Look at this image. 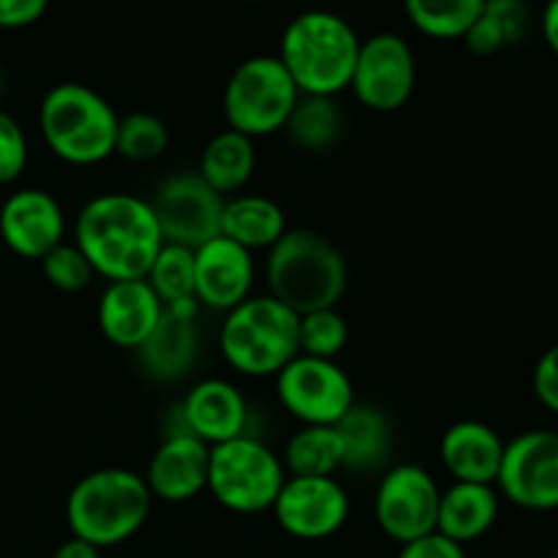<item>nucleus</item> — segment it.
<instances>
[{"label":"nucleus","instance_id":"1","mask_svg":"<svg viewBox=\"0 0 558 558\" xmlns=\"http://www.w3.org/2000/svg\"><path fill=\"white\" fill-rule=\"evenodd\" d=\"M74 243L104 281L145 278L161 251L150 202L125 191H107L82 205L74 221Z\"/></svg>","mask_w":558,"mask_h":558},{"label":"nucleus","instance_id":"2","mask_svg":"<svg viewBox=\"0 0 558 558\" xmlns=\"http://www.w3.org/2000/svg\"><path fill=\"white\" fill-rule=\"evenodd\" d=\"M265 283L267 294L298 316L338 308L349 287L347 256L319 229L289 227L267 251Z\"/></svg>","mask_w":558,"mask_h":558},{"label":"nucleus","instance_id":"3","mask_svg":"<svg viewBox=\"0 0 558 558\" xmlns=\"http://www.w3.org/2000/svg\"><path fill=\"white\" fill-rule=\"evenodd\" d=\"M360 41L349 20L327 9H308L281 33L278 60L303 96L338 98L349 90Z\"/></svg>","mask_w":558,"mask_h":558},{"label":"nucleus","instance_id":"4","mask_svg":"<svg viewBox=\"0 0 558 558\" xmlns=\"http://www.w3.org/2000/svg\"><path fill=\"white\" fill-rule=\"evenodd\" d=\"M153 512V496L142 474L107 466L76 480L65 496V523L71 537L98 550L129 543Z\"/></svg>","mask_w":558,"mask_h":558},{"label":"nucleus","instance_id":"5","mask_svg":"<svg viewBox=\"0 0 558 558\" xmlns=\"http://www.w3.org/2000/svg\"><path fill=\"white\" fill-rule=\"evenodd\" d=\"M118 120L112 104L82 82H60L38 104L44 145L71 167H96L112 158Z\"/></svg>","mask_w":558,"mask_h":558},{"label":"nucleus","instance_id":"6","mask_svg":"<svg viewBox=\"0 0 558 558\" xmlns=\"http://www.w3.org/2000/svg\"><path fill=\"white\" fill-rule=\"evenodd\" d=\"M218 349L234 374L276 379L278 371L300 354V316L270 294H251L223 314Z\"/></svg>","mask_w":558,"mask_h":558},{"label":"nucleus","instance_id":"7","mask_svg":"<svg viewBox=\"0 0 558 558\" xmlns=\"http://www.w3.org/2000/svg\"><path fill=\"white\" fill-rule=\"evenodd\" d=\"M287 483L281 456L256 434L210 447L207 494L234 515H259L272 510Z\"/></svg>","mask_w":558,"mask_h":558},{"label":"nucleus","instance_id":"8","mask_svg":"<svg viewBox=\"0 0 558 558\" xmlns=\"http://www.w3.org/2000/svg\"><path fill=\"white\" fill-rule=\"evenodd\" d=\"M300 90L278 54H254L229 74L221 109L227 129L262 140L283 131Z\"/></svg>","mask_w":558,"mask_h":558},{"label":"nucleus","instance_id":"9","mask_svg":"<svg viewBox=\"0 0 558 558\" xmlns=\"http://www.w3.org/2000/svg\"><path fill=\"white\" fill-rule=\"evenodd\" d=\"M276 398L300 425H338L357 403L354 385L338 360L298 354L276 376Z\"/></svg>","mask_w":558,"mask_h":558},{"label":"nucleus","instance_id":"10","mask_svg":"<svg viewBox=\"0 0 558 558\" xmlns=\"http://www.w3.org/2000/svg\"><path fill=\"white\" fill-rule=\"evenodd\" d=\"M417 87V58L401 33H374L360 41L349 93L371 112H398Z\"/></svg>","mask_w":558,"mask_h":558},{"label":"nucleus","instance_id":"11","mask_svg":"<svg viewBox=\"0 0 558 558\" xmlns=\"http://www.w3.org/2000/svg\"><path fill=\"white\" fill-rule=\"evenodd\" d=\"M441 488L420 463H396L379 474L374 494V521L385 537L407 545L436 532Z\"/></svg>","mask_w":558,"mask_h":558},{"label":"nucleus","instance_id":"12","mask_svg":"<svg viewBox=\"0 0 558 558\" xmlns=\"http://www.w3.org/2000/svg\"><path fill=\"white\" fill-rule=\"evenodd\" d=\"M496 490L521 510H558V430L532 428L505 441Z\"/></svg>","mask_w":558,"mask_h":558},{"label":"nucleus","instance_id":"13","mask_svg":"<svg viewBox=\"0 0 558 558\" xmlns=\"http://www.w3.org/2000/svg\"><path fill=\"white\" fill-rule=\"evenodd\" d=\"M163 243L199 248L221 234L223 196L196 172H174L156 185L150 199Z\"/></svg>","mask_w":558,"mask_h":558},{"label":"nucleus","instance_id":"14","mask_svg":"<svg viewBox=\"0 0 558 558\" xmlns=\"http://www.w3.org/2000/svg\"><path fill=\"white\" fill-rule=\"evenodd\" d=\"M270 512L289 537L319 543L347 526L352 501L338 477H287Z\"/></svg>","mask_w":558,"mask_h":558},{"label":"nucleus","instance_id":"15","mask_svg":"<svg viewBox=\"0 0 558 558\" xmlns=\"http://www.w3.org/2000/svg\"><path fill=\"white\" fill-rule=\"evenodd\" d=\"M196 316H199L196 303L163 308L156 330L134 349V363L145 379H150L153 385H180L194 374L202 349Z\"/></svg>","mask_w":558,"mask_h":558},{"label":"nucleus","instance_id":"16","mask_svg":"<svg viewBox=\"0 0 558 558\" xmlns=\"http://www.w3.org/2000/svg\"><path fill=\"white\" fill-rule=\"evenodd\" d=\"M254 254L223 234L194 251V300L199 308L229 314L254 294Z\"/></svg>","mask_w":558,"mask_h":558},{"label":"nucleus","instance_id":"17","mask_svg":"<svg viewBox=\"0 0 558 558\" xmlns=\"http://www.w3.org/2000/svg\"><path fill=\"white\" fill-rule=\"evenodd\" d=\"M65 210L49 191L16 189L0 205V240L22 259H41L65 240Z\"/></svg>","mask_w":558,"mask_h":558},{"label":"nucleus","instance_id":"18","mask_svg":"<svg viewBox=\"0 0 558 558\" xmlns=\"http://www.w3.org/2000/svg\"><path fill=\"white\" fill-rule=\"evenodd\" d=\"M210 447L189 430H172L161 439L142 474L153 501L185 505L207 490Z\"/></svg>","mask_w":558,"mask_h":558},{"label":"nucleus","instance_id":"19","mask_svg":"<svg viewBox=\"0 0 558 558\" xmlns=\"http://www.w3.org/2000/svg\"><path fill=\"white\" fill-rule=\"evenodd\" d=\"M180 423L183 430L194 434L207 447H218L238 436L251 434V409L243 390L229 379H199L185 390L180 401Z\"/></svg>","mask_w":558,"mask_h":558},{"label":"nucleus","instance_id":"20","mask_svg":"<svg viewBox=\"0 0 558 558\" xmlns=\"http://www.w3.org/2000/svg\"><path fill=\"white\" fill-rule=\"evenodd\" d=\"M163 303L156 298L145 278L109 281L98 298L96 322L101 336L112 347L134 352L161 322Z\"/></svg>","mask_w":558,"mask_h":558},{"label":"nucleus","instance_id":"21","mask_svg":"<svg viewBox=\"0 0 558 558\" xmlns=\"http://www.w3.org/2000/svg\"><path fill=\"white\" fill-rule=\"evenodd\" d=\"M505 439L480 420H458L441 434L439 461L452 483L496 485Z\"/></svg>","mask_w":558,"mask_h":558},{"label":"nucleus","instance_id":"22","mask_svg":"<svg viewBox=\"0 0 558 558\" xmlns=\"http://www.w3.org/2000/svg\"><path fill=\"white\" fill-rule=\"evenodd\" d=\"M343 441V472L381 474L392 456L396 434L387 412L376 403H354L336 425Z\"/></svg>","mask_w":558,"mask_h":558},{"label":"nucleus","instance_id":"23","mask_svg":"<svg viewBox=\"0 0 558 558\" xmlns=\"http://www.w3.org/2000/svg\"><path fill=\"white\" fill-rule=\"evenodd\" d=\"M501 496L496 485L452 483L439 496V515L436 532L441 537L466 548L474 539L485 537L499 521Z\"/></svg>","mask_w":558,"mask_h":558},{"label":"nucleus","instance_id":"24","mask_svg":"<svg viewBox=\"0 0 558 558\" xmlns=\"http://www.w3.org/2000/svg\"><path fill=\"white\" fill-rule=\"evenodd\" d=\"M289 229L287 213L265 194H234L223 199L221 234L245 251H270Z\"/></svg>","mask_w":558,"mask_h":558},{"label":"nucleus","instance_id":"25","mask_svg":"<svg viewBox=\"0 0 558 558\" xmlns=\"http://www.w3.org/2000/svg\"><path fill=\"white\" fill-rule=\"evenodd\" d=\"M256 172V142L251 136L238 134L232 129H223L207 140L199 153V167L196 174L210 185L213 191L229 199L234 194H243Z\"/></svg>","mask_w":558,"mask_h":558},{"label":"nucleus","instance_id":"26","mask_svg":"<svg viewBox=\"0 0 558 558\" xmlns=\"http://www.w3.org/2000/svg\"><path fill=\"white\" fill-rule=\"evenodd\" d=\"M287 477H338L343 472V441L336 425H300L281 452Z\"/></svg>","mask_w":558,"mask_h":558},{"label":"nucleus","instance_id":"27","mask_svg":"<svg viewBox=\"0 0 558 558\" xmlns=\"http://www.w3.org/2000/svg\"><path fill=\"white\" fill-rule=\"evenodd\" d=\"M347 118L338 107L336 98L330 96H303L300 93L292 114H289L283 134L298 150L319 156V153L332 150L341 142Z\"/></svg>","mask_w":558,"mask_h":558},{"label":"nucleus","instance_id":"28","mask_svg":"<svg viewBox=\"0 0 558 558\" xmlns=\"http://www.w3.org/2000/svg\"><path fill=\"white\" fill-rule=\"evenodd\" d=\"M529 27H532V14L523 0H485L483 14L469 27L463 44L469 52L488 58L521 44L529 36Z\"/></svg>","mask_w":558,"mask_h":558},{"label":"nucleus","instance_id":"29","mask_svg":"<svg viewBox=\"0 0 558 558\" xmlns=\"http://www.w3.org/2000/svg\"><path fill=\"white\" fill-rule=\"evenodd\" d=\"M483 9L485 0H403L414 31L436 41H463Z\"/></svg>","mask_w":558,"mask_h":558},{"label":"nucleus","instance_id":"30","mask_svg":"<svg viewBox=\"0 0 558 558\" xmlns=\"http://www.w3.org/2000/svg\"><path fill=\"white\" fill-rule=\"evenodd\" d=\"M145 281L161 300L163 308L180 303H196L194 300V248L185 245L163 243L153 259Z\"/></svg>","mask_w":558,"mask_h":558},{"label":"nucleus","instance_id":"31","mask_svg":"<svg viewBox=\"0 0 558 558\" xmlns=\"http://www.w3.org/2000/svg\"><path fill=\"white\" fill-rule=\"evenodd\" d=\"M169 147V125L158 114L129 112L118 120V136H114V156L131 163H150L161 158Z\"/></svg>","mask_w":558,"mask_h":558},{"label":"nucleus","instance_id":"32","mask_svg":"<svg viewBox=\"0 0 558 558\" xmlns=\"http://www.w3.org/2000/svg\"><path fill=\"white\" fill-rule=\"evenodd\" d=\"M347 343L349 322L338 308H319L300 316V354L336 360Z\"/></svg>","mask_w":558,"mask_h":558},{"label":"nucleus","instance_id":"33","mask_svg":"<svg viewBox=\"0 0 558 558\" xmlns=\"http://www.w3.org/2000/svg\"><path fill=\"white\" fill-rule=\"evenodd\" d=\"M38 265H41V272L49 287L63 294L85 292L93 283V278H96V270L90 267L87 256L76 248L74 240L71 243L63 240L60 245H54L47 256L38 259Z\"/></svg>","mask_w":558,"mask_h":558},{"label":"nucleus","instance_id":"34","mask_svg":"<svg viewBox=\"0 0 558 558\" xmlns=\"http://www.w3.org/2000/svg\"><path fill=\"white\" fill-rule=\"evenodd\" d=\"M27 156H31V147H27L25 129L14 114L0 109V185H11L22 178Z\"/></svg>","mask_w":558,"mask_h":558},{"label":"nucleus","instance_id":"35","mask_svg":"<svg viewBox=\"0 0 558 558\" xmlns=\"http://www.w3.org/2000/svg\"><path fill=\"white\" fill-rule=\"evenodd\" d=\"M532 387L537 401L543 403L548 412L558 414V341L539 354L532 374Z\"/></svg>","mask_w":558,"mask_h":558},{"label":"nucleus","instance_id":"36","mask_svg":"<svg viewBox=\"0 0 558 558\" xmlns=\"http://www.w3.org/2000/svg\"><path fill=\"white\" fill-rule=\"evenodd\" d=\"M49 0H0V31L31 27L47 14Z\"/></svg>","mask_w":558,"mask_h":558},{"label":"nucleus","instance_id":"37","mask_svg":"<svg viewBox=\"0 0 558 558\" xmlns=\"http://www.w3.org/2000/svg\"><path fill=\"white\" fill-rule=\"evenodd\" d=\"M398 558H466V550H463V545L452 543V539L434 532L428 537H420L414 543L401 545Z\"/></svg>","mask_w":558,"mask_h":558},{"label":"nucleus","instance_id":"38","mask_svg":"<svg viewBox=\"0 0 558 558\" xmlns=\"http://www.w3.org/2000/svg\"><path fill=\"white\" fill-rule=\"evenodd\" d=\"M539 33H543L550 52L558 58V0H548L545 3L543 14H539Z\"/></svg>","mask_w":558,"mask_h":558},{"label":"nucleus","instance_id":"39","mask_svg":"<svg viewBox=\"0 0 558 558\" xmlns=\"http://www.w3.org/2000/svg\"><path fill=\"white\" fill-rule=\"evenodd\" d=\"M52 558H101V550H98L96 545L85 543V539L69 537L65 543H60L58 548H54Z\"/></svg>","mask_w":558,"mask_h":558},{"label":"nucleus","instance_id":"40","mask_svg":"<svg viewBox=\"0 0 558 558\" xmlns=\"http://www.w3.org/2000/svg\"><path fill=\"white\" fill-rule=\"evenodd\" d=\"M3 96H5V74H3V69H0V104H3Z\"/></svg>","mask_w":558,"mask_h":558},{"label":"nucleus","instance_id":"41","mask_svg":"<svg viewBox=\"0 0 558 558\" xmlns=\"http://www.w3.org/2000/svg\"><path fill=\"white\" fill-rule=\"evenodd\" d=\"M245 3H265V0H245Z\"/></svg>","mask_w":558,"mask_h":558}]
</instances>
